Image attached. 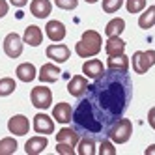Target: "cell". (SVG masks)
I'll return each instance as SVG.
<instances>
[{
  "label": "cell",
  "mask_w": 155,
  "mask_h": 155,
  "mask_svg": "<svg viewBox=\"0 0 155 155\" xmlns=\"http://www.w3.org/2000/svg\"><path fill=\"white\" fill-rule=\"evenodd\" d=\"M133 82L127 71H105L88 84V90L73 110L75 131L94 140L108 138L112 125L124 116L131 103Z\"/></svg>",
  "instance_id": "6da1fadb"
},
{
  "label": "cell",
  "mask_w": 155,
  "mask_h": 155,
  "mask_svg": "<svg viewBox=\"0 0 155 155\" xmlns=\"http://www.w3.org/2000/svg\"><path fill=\"white\" fill-rule=\"evenodd\" d=\"M101 45H103L101 36L95 30H86L81 38V41L75 45V51L81 58H92L97 52H101Z\"/></svg>",
  "instance_id": "7a4b0ae2"
},
{
  "label": "cell",
  "mask_w": 155,
  "mask_h": 155,
  "mask_svg": "<svg viewBox=\"0 0 155 155\" xmlns=\"http://www.w3.org/2000/svg\"><path fill=\"white\" fill-rule=\"evenodd\" d=\"M133 135V124L131 120L127 118H120L116 124L112 125V129H110L108 133V138L112 140L114 144H125Z\"/></svg>",
  "instance_id": "3957f363"
},
{
  "label": "cell",
  "mask_w": 155,
  "mask_h": 155,
  "mask_svg": "<svg viewBox=\"0 0 155 155\" xmlns=\"http://www.w3.org/2000/svg\"><path fill=\"white\" fill-rule=\"evenodd\" d=\"M133 69L137 75H144L146 71H150L151 65H155V51H138L133 54Z\"/></svg>",
  "instance_id": "277c9868"
},
{
  "label": "cell",
  "mask_w": 155,
  "mask_h": 155,
  "mask_svg": "<svg viewBox=\"0 0 155 155\" xmlns=\"http://www.w3.org/2000/svg\"><path fill=\"white\" fill-rule=\"evenodd\" d=\"M30 99H32V105L39 110H45L52 105V92L49 90L47 86H36L30 94Z\"/></svg>",
  "instance_id": "5b68a950"
},
{
  "label": "cell",
  "mask_w": 155,
  "mask_h": 155,
  "mask_svg": "<svg viewBox=\"0 0 155 155\" xmlns=\"http://www.w3.org/2000/svg\"><path fill=\"white\" fill-rule=\"evenodd\" d=\"M4 51L9 58H17L21 56V52H23V38L15 32L12 34H8L6 39H4Z\"/></svg>",
  "instance_id": "8992f818"
},
{
  "label": "cell",
  "mask_w": 155,
  "mask_h": 155,
  "mask_svg": "<svg viewBox=\"0 0 155 155\" xmlns=\"http://www.w3.org/2000/svg\"><path fill=\"white\" fill-rule=\"evenodd\" d=\"M8 129H9V133H13L15 137H25L26 133L30 131V121H28V118L23 116V114H15V116L9 118Z\"/></svg>",
  "instance_id": "52a82bcc"
},
{
  "label": "cell",
  "mask_w": 155,
  "mask_h": 155,
  "mask_svg": "<svg viewBox=\"0 0 155 155\" xmlns=\"http://www.w3.org/2000/svg\"><path fill=\"white\" fill-rule=\"evenodd\" d=\"M82 73L86 79H99L103 73H105V64L101 60H97V58H92V60H86L82 64Z\"/></svg>",
  "instance_id": "ba28073f"
},
{
  "label": "cell",
  "mask_w": 155,
  "mask_h": 155,
  "mask_svg": "<svg viewBox=\"0 0 155 155\" xmlns=\"http://www.w3.org/2000/svg\"><path fill=\"white\" fill-rule=\"evenodd\" d=\"M47 56H49L51 60H54V62L62 64V62H68V60H69L71 51H69V47L62 45V43H52V45L47 47Z\"/></svg>",
  "instance_id": "9c48e42d"
},
{
  "label": "cell",
  "mask_w": 155,
  "mask_h": 155,
  "mask_svg": "<svg viewBox=\"0 0 155 155\" xmlns=\"http://www.w3.org/2000/svg\"><path fill=\"white\" fill-rule=\"evenodd\" d=\"M52 118L60 124H71L73 120V107L69 103H58L52 108Z\"/></svg>",
  "instance_id": "30bf717a"
},
{
  "label": "cell",
  "mask_w": 155,
  "mask_h": 155,
  "mask_svg": "<svg viewBox=\"0 0 155 155\" xmlns=\"http://www.w3.org/2000/svg\"><path fill=\"white\" fill-rule=\"evenodd\" d=\"M32 127H34V131L39 133V135H51V133L54 131L52 120L47 114H43V112H39V114L34 116V125H32Z\"/></svg>",
  "instance_id": "8fae6325"
},
{
  "label": "cell",
  "mask_w": 155,
  "mask_h": 155,
  "mask_svg": "<svg viewBox=\"0 0 155 155\" xmlns=\"http://www.w3.org/2000/svg\"><path fill=\"white\" fill-rule=\"evenodd\" d=\"M86 90H88V81L82 75H75L73 79L68 82V92L73 97H82L86 94Z\"/></svg>",
  "instance_id": "7c38bea8"
},
{
  "label": "cell",
  "mask_w": 155,
  "mask_h": 155,
  "mask_svg": "<svg viewBox=\"0 0 155 155\" xmlns=\"http://www.w3.org/2000/svg\"><path fill=\"white\" fill-rule=\"evenodd\" d=\"M52 12V4L49 0H32L30 2V13L36 19H45Z\"/></svg>",
  "instance_id": "4fadbf2b"
},
{
  "label": "cell",
  "mask_w": 155,
  "mask_h": 155,
  "mask_svg": "<svg viewBox=\"0 0 155 155\" xmlns=\"http://www.w3.org/2000/svg\"><path fill=\"white\" fill-rule=\"evenodd\" d=\"M45 32H47V38L52 39V41H62L65 38V26L60 21H49L47 26H45Z\"/></svg>",
  "instance_id": "5bb4252c"
},
{
  "label": "cell",
  "mask_w": 155,
  "mask_h": 155,
  "mask_svg": "<svg viewBox=\"0 0 155 155\" xmlns=\"http://www.w3.org/2000/svg\"><path fill=\"white\" fill-rule=\"evenodd\" d=\"M23 41L28 43L30 47H38V45H41V41H43V32H41V28L36 26V25L26 26L25 36H23Z\"/></svg>",
  "instance_id": "9a60e30c"
},
{
  "label": "cell",
  "mask_w": 155,
  "mask_h": 155,
  "mask_svg": "<svg viewBox=\"0 0 155 155\" xmlns=\"http://www.w3.org/2000/svg\"><path fill=\"white\" fill-rule=\"evenodd\" d=\"M60 75H62V71H60L58 65L45 64V65H41V69H39V81L43 84L45 82H56Z\"/></svg>",
  "instance_id": "2e32d148"
},
{
  "label": "cell",
  "mask_w": 155,
  "mask_h": 155,
  "mask_svg": "<svg viewBox=\"0 0 155 155\" xmlns=\"http://www.w3.org/2000/svg\"><path fill=\"white\" fill-rule=\"evenodd\" d=\"M47 144H49V140L45 137H32L25 144V151L28 155H38V153H41L43 150L47 148Z\"/></svg>",
  "instance_id": "e0dca14e"
},
{
  "label": "cell",
  "mask_w": 155,
  "mask_h": 155,
  "mask_svg": "<svg viewBox=\"0 0 155 155\" xmlns=\"http://www.w3.org/2000/svg\"><path fill=\"white\" fill-rule=\"evenodd\" d=\"M107 68L108 69H114V71H127V68H129V58L125 56V52L114 54V56H108Z\"/></svg>",
  "instance_id": "ac0fdd59"
},
{
  "label": "cell",
  "mask_w": 155,
  "mask_h": 155,
  "mask_svg": "<svg viewBox=\"0 0 155 155\" xmlns=\"http://www.w3.org/2000/svg\"><path fill=\"white\" fill-rule=\"evenodd\" d=\"M125 51V41L121 39L120 36H112L107 39V45H105V52L108 56H114V54H121Z\"/></svg>",
  "instance_id": "d6986e66"
},
{
  "label": "cell",
  "mask_w": 155,
  "mask_h": 155,
  "mask_svg": "<svg viewBox=\"0 0 155 155\" xmlns=\"http://www.w3.org/2000/svg\"><path fill=\"white\" fill-rule=\"evenodd\" d=\"M56 140L58 142H68L71 146H77L81 137H79V133L75 131V127H64V129H60L56 133Z\"/></svg>",
  "instance_id": "ffe728a7"
},
{
  "label": "cell",
  "mask_w": 155,
  "mask_h": 155,
  "mask_svg": "<svg viewBox=\"0 0 155 155\" xmlns=\"http://www.w3.org/2000/svg\"><path fill=\"white\" fill-rule=\"evenodd\" d=\"M36 75H38L36 65H32L30 62H25V64H21L19 68H17V77H19V81H23V82L34 81Z\"/></svg>",
  "instance_id": "44dd1931"
},
{
  "label": "cell",
  "mask_w": 155,
  "mask_h": 155,
  "mask_svg": "<svg viewBox=\"0 0 155 155\" xmlns=\"http://www.w3.org/2000/svg\"><path fill=\"white\" fill-rule=\"evenodd\" d=\"M124 30H125V21L121 17H114V19L108 21V25L105 28V34H107V38H112V36H120Z\"/></svg>",
  "instance_id": "7402d4cb"
},
{
  "label": "cell",
  "mask_w": 155,
  "mask_h": 155,
  "mask_svg": "<svg viewBox=\"0 0 155 155\" xmlns=\"http://www.w3.org/2000/svg\"><path fill=\"white\" fill-rule=\"evenodd\" d=\"M155 25V6H150L148 9H144V13L138 17V26L142 30H150Z\"/></svg>",
  "instance_id": "603a6c76"
},
{
  "label": "cell",
  "mask_w": 155,
  "mask_h": 155,
  "mask_svg": "<svg viewBox=\"0 0 155 155\" xmlns=\"http://www.w3.org/2000/svg\"><path fill=\"white\" fill-rule=\"evenodd\" d=\"M77 148H79V155H95L97 148H95V140L90 138V137H84L79 140L77 144Z\"/></svg>",
  "instance_id": "cb8c5ba5"
},
{
  "label": "cell",
  "mask_w": 155,
  "mask_h": 155,
  "mask_svg": "<svg viewBox=\"0 0 155 155\" xmlns=\"http://www.w3.org/2000/svg\"><path fill=\"white\" fill-rule=\"evenodd\" d=\"M17 150V140L12 137H6L0 140V155H12Z\"/></svg>",
  "instance_id": "d4e9b609"
},
{
  "label": "cell",
  "mask_w": 155,
  "mask_h": 155,
  "mask_svg": "<svg viewBox=\"0 0 155 155\" xmlns=\"http://www.w3.org/2000/svg\"><path fill=\"white\" fill-rule=\"evenodd\" d=\"M15 92V81L6 77V79H0V97H8Z\"/></svg>",
  "instance_id": "484cf974"
},
{
  "label": "cell",
  "mask_w": 155,
  "mask_h": 155,
  "mask_svg": "<svg viewBox=\"0 0 155 155\" xmlns=\"http://www.w3.org/2000/svg\"><path fill=\"white\" fill-rule=\"evenodd\" d=\"M97 151H99V155H116V146L110 138H103Z\"/></svg>",
  "instance_id": "4316f807"
},
{
  "label": "cell",
  "mask_w": 155,
  "mask_h": 155,
  "mask_svg": "<svg viewBox=\"0 0 155 155\" xmlns=\"http://www.w3.org/2000/svg\"><path fill=\"white\" fill-rule=\"evenodd\" d=\"M125 8L129 13H140L146 9V0H125Z\"/></svg>",
  "instance_id": "83f0119b"
},
{
  "label": "cell",
  "mask_w": 155,
  "mask_h": 155,
  "mask_svg": "<svg viewBox=\"0 0 155 155\" xmlns=\"http://www.w3.org/2000/svg\"><path fill=\"white\" fill-rule=\"evenodd\" d=\"M121 6H124V0H103L101 8L105 13H116Z\"/></svg>",
  "instance_id": "f1b7e54d"
},
{
  "label": "cell",
  "mask_w": 155,
  "mask_h": 155,
  "mask_svg": "<svg viewBox=\"0 0 155 155\" xmlns=\"http://www.w3.org/2000/svg\"><path fill=\"white\" fill-rule=\"evenodd\" d=\"M56 151L60 155H75V146H71L68 142H58L56 144Z\"/></svg>",
  "instance_id": "f546056e"
},
{
  "label": "cell",
  "mask_w": 155,
  "mask_h": 155,
  "mask_svg": "<svg viewBox=\"0 0 155 155\" xmlns=\"http://www.w3.org/2000/svg\"><path fill=\"white\" fill-rule=\"evenodd\" d=\"M54 4L62 9H75L79 6V0H54Z\"/></svg>",
  "instance_id": "4dcf8cb0"
},
{
  "label": "cell",
  "mask_w": 155,
  "mask_h": 155,
  "mask_svg": "<svg viewBox=\"0 0 155 155\" xmlns=\"http://www.w3.org/2000/svg\"><path fill=\"white\" fill-rule=\"evenodd\" d=\"M8 12H9V2L8 0H0V19L6 17Z\"/></svg>",
  "instance_id": "1f68e13d"
},
{
  "label": "cell",
  "mask_w": 155,
  "mask_h": 155,
  "mask_svg": "<svg viewBox=\"0 0 155 155\" xmlns=\"http://www.w3.org/2000/svg\"><path fill=\"white\" fill-rule=\"evenodd\" d=\"M148 121H150L151 129L155 131V107H153V108H150V112H148Z\"/></svg>",
  "instance_id": "d6a6232c"
},
{
  "label": "cell",
  "mask_w": 155,
  "mask_h": 155,
  "mask_svg": "<svg viewBox=\"0 0 155 155\" xmlns=\"http://www.w3.org/2000/svg\"><path fill=\"white\" fill-rule=\"evenodd\" d=\"M8 2H9V4H13V6H17V8H23V6L28 2V0H8Z\"/></svg>",
  "instance_id": "836d02e7"
},
{
  "label": "cell",
  "mask_w": 155,
  "mask_h": 155,
  "mask_svg": "<svg viewBox=\"0 0 155 155\" xmlns=\"http://www.w3.org/2000/svg\"><path fill=\"white\" fill-rule=\"evenodd\" d=\"M146 155H155V144H151V146L146 148Z\"/></svg>",
  "instance_id": "e575fe53"
},
{
  "label": "cell",
  "mask_w": 155,
  "mask_h": 155,
  "mask_svg": "<svg viewBox=\"0 0 155 155\" xmlns=\"http://www.w3.org/2000/svg\"><path fill=\"white\" fill-rule=\"evenodd\" d=\"M86 2H88V4H95V2H97V0H86Z\"/></svg>",
  "instance_id": "d590c367"
}]
</instances>
